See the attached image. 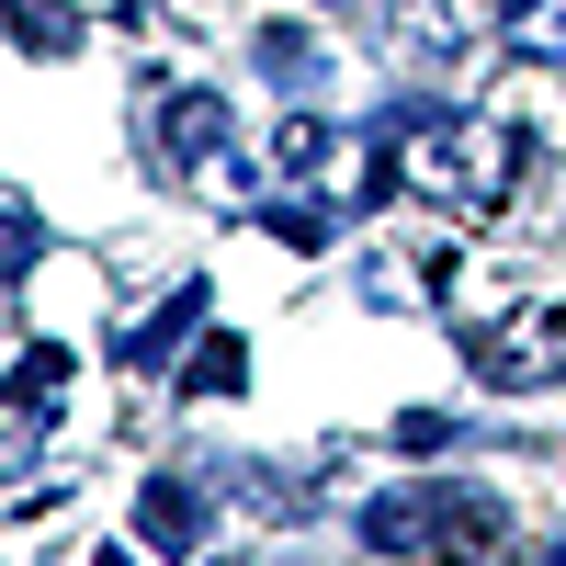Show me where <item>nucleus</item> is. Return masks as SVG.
<instances>
[{"label": "nucleus", "instance_id": "nucleus-11", "mask_svg": "<svg viewBox=\"0 0 566 566\" xmlns=\"http://www.w3.org/2000/svg\"><path fill=\"white\" fill-rule=\"evenodd\" d=\"M12 12H23V45H34V57H69V12H57V0H12Z\"/></svg>", "mask_w": 566, "mask_h": 566}, {"label": "nucleus", "instance_id": "nucleus-14", "mask_svg": "<svg viewBox=\"0 0 566 566\" xmlns=\"http://www.w3.org/2000/svg\"><path fill=\"white\" fill-rule=\"evenodd\" d=\"M544 566H566V544H555V555H544Z\"/></svg>", "mask_w": 566, "mask_h": 566}, {"label": "nucleus", "instance_id": "nucleus-7", "mask_svg": "<svg viewBox=\"0 0 566 566\" xmlns=\"http://www.w3.org/2000/svg\"><path fill=\"white\" fill-rule=\"evenodd\" d=\"M193 317H205V283H181V295H170V306H159V317L136 328V340H125V363H159V352H170V340H181Z\"/></svg>", "mask_w": 566, "mask_h": 566}, {"label": "nucleus", "instance_id": "nucleus-4", "mask_svg": "<svg viewBox=\"0 0 566 566\" xmlns=\"http://www.w3.org/2000/svg\"><path fill=\"white\" fill-rule=\"evenodd\" d=\"M136 533H148V555H193V544H205V488H193V476H148Z\"/></svg>", "mask_w": 566, "mask_h": 566}, {"label": "nucleus", "instance_id": "nucleus-8", "mask_svg": "<svg viewBox=\"0 0 566 566\" xmlns=\"http://www.w3.org/2000/svg\"><path fill=\"white\" fill-rule=\"evenodd\" d=\"M57 386H69V352H57V340H34V352H23V386H12V408H23V431L45 419V397H57Z\"/></svg>", "mask_w": 566, "mask_h": 566}, {"label": "nucleus", "instance_id": "nucleus-15", "mask_svg": "<svg viewBox=\"0 0 566 566\" xmlns=\"http://www.w3.org/2000/svg\"><path fill=\"white\" fill-rule=\"evenodd\" d=\"M103 566H136V555H103Z\"/></svg>", "mask_w": 566, "mask_h": 566}, {"label": "nucleus", "instance_id": "nucleus-9", "mask_svg": "<svg viewBox=\"0 0 566 566\" xmlns=\"http://www.w3.org/2000/svg\"><path fill=\"white\" fill-rule=\"evenodd\" d=\"M272 159H283V170H317V159H328V125H317V114L272 125Z\"/></svg>", "mask_w": 566, "mask_h": 566}, {"label": "nucleus", "instance_id": "nucleus-10", "mask_svg": "<svg viewBox=\"0 0 566 566\" xmlns=\"http://www.w3.org/2000/svg\"><path fill=\"white\" fill-rule=\"evenodd\" d=\"M261 227H272L283 250H328V216L317 205H261Z\"/></svg>", "mask_w": 566, "mask_h": 566}, {"label": "nucleus", "instance_id": "nucleus-3", "mask_svg": "<svg viewBox=\"0 0 566 566\" xmlns=\"http://www.w3.org/2000/svg\"><path fill=\"white\" fill-rule=\"evenodd\" d=\"M216 148H227V103H216V91H170V103H159V159L205 170Z\"/></svg>", "mask_w": 566, "mask_h": 566}, {"label": "nucleus", "instance_id": "nucleus-2", "mask_svg": "<svg viewBox=\"0 0 566 566\" xmlns=\"http://www.w3.org/2000/svg\"><path fill=\"white\" fill-rule=\"evenodd\" d=\"M442 533H453V476L442 488H386L363 510V544L374 555H442Z\"/></svg>", "mask_w": 566, "mask_h": 566}, {"label": "nucleus", "instance_id": "nucleus-12", "mask_svg": "<svg viewBox=\"0 0 566 566\" xmlns=\"http://www.w3.org/2000/svg\"><path fill=\"white\" fill-rule=\"evenodd\" d=\"M181 386H193V397H227V386H239V340H205V363L181 374Z\"/></svg>", "mask_w": 566, "mask_h": 566}, {"label": "nucleus", "instance_id": "nucleus-6", "mask_svg": "<svg viewBox=\"0 0 566 566\" xmlns=\"http://www.w3.org/2000/svg\"><path fill=\"white\" fill-rule=\"evenodd\" d=\"M261 69H272L283 91H306V80H317V34H306V23H261Z\"/></svg>", "mask_w": 566, "mask_h": 566}, {"label": "nucleus", "instance_id": "nucleus-5", "mask_svg": "<svg viewBox=\"0 0 566 566\" xmlns=\"http://www.w3.org/2000/svg\"><path fill=\"white\" fill-rule=\"evenodd\" d=\"M510 57L566 69V0H510Z\"/></svg>", "mask_w": 566, "mask_h": 566}, {"label": "nucleus", "instance_id": "nucleus-1", "mask_svg": "<svg viewBox=\"0 0 566 566\" xmlns=\"http://www.w3.org/2000/svg\"><path fill=\"white\" fill-rule=\"evenodd\" d=\"M544 374H566V317L544 328L522 306L510 328H476V386H544Z\"/></svg>", "mask_w": 566, "mask_h": 566}, {"label": "nucleus", "instance_id": "nucleus-13", "mask_svg": "<svg viewBox=\"0 0 566 566\" xmlns=\"http://www.w3.org/2000/svg\"><path fill=\"white\" fill-rule=\"evenodd\" d=\"M397 442H408V453H442V442H453V419H442V408H408V419H397Z\"/></svg>", "mask_w": 566, "mask_h": 566}]
</instances>
